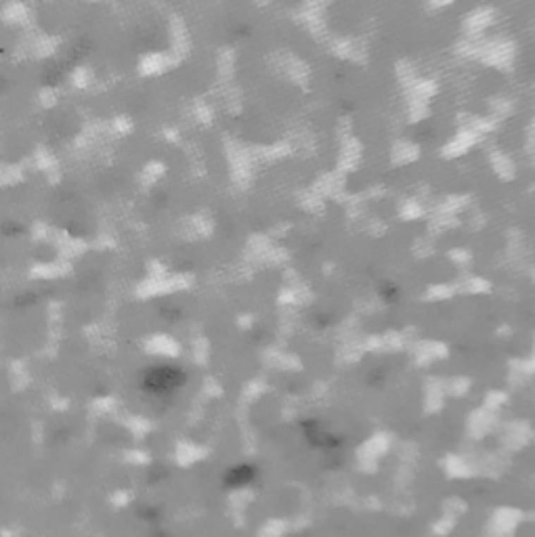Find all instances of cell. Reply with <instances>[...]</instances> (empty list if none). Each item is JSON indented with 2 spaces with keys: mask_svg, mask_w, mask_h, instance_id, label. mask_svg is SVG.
<instances>
[{
  "mask_svg": "<svg viewBox=\"0 0 535 537\" xmlns=\"http://www.w3.org/2000/svg\"><path fill=\"white\" fill-rule=\"evenodd\" d=\"M493 17H496V13H493L491 6H479V8H474V11H470L466 15L464 27L470 34H481V32H485L493 23Z\"/></svg>",
  "mask_w": 535,
  "mask_h": 537,
  "instance_id": "3957f363",
  "label": "cell"
},
{
  "mask_svg": "<svg viewBox=\"0 0 535 537\" xmlns=\"http://www.w3.org/2000/svg\"><path fill=\"white\" fill-rule=\"evenodd\" d=\"M489 166L493 171V175L500 180H512L517 177V164L515 160L504 154V152H491L489 156Z\"/></svg>",
  "mask_w": 535,
  "mask_h": 537,
  "instance_id": "5b68a950",
  "label": "cell"
},
{
  "mask_svg": "<svg viewBox=\"0 0 535 537\" xmlns=\"http://www.w3.org/2000/svg\"><path fill=\"white\" fill-rule=\"evenodd\" d=\"M429 107H431V103L412 99V101H410V120H412V122L424 120V118L429 116Z\"/></svg>",
  "mask_w": 535,
  "mask_h": 537,
  "instance_id": "9c48e42d",
  "label": "cell"
},
{
  "mask_svg": "<svg viewBox=\"0 0 535 537\" xmlns=\"http://www.w3.org/2000/svg\"><path fill=\"white\" fill-rule=\"evenodd\" d=\"M424 206L418 202V199H407V202H403L401 204V208H399V216H401V221H418V218H422L424 216Z\"/></svg>",
  "mask_w": 535,
  "mask_h": 537,
  "instance_id": "ba28073f",
  "label": "cell"
},
{
  "mask_svg": "<svg viewBox=\"0 0 535 537\" xmlns=\"http://www.w3.org/2000/svg\"><path fill=\"white\" fill-rule=\"evenodd\" d=\"M479 141V132L474 128H460L445 145L441 147V158L443 160H455L468 154Z\"/></svg>",
  "mask_w": 535,
  "mask_h": 537,
  "instance_id": "7a4b0ae2",
  "label": "cell"
},
{
  "mask_svg": "<svg viewBox=\"0 0 535 537\" xmlns=\"http://www.w3.org/2000/svg\"><path fill=\"white\" fill-rule=\"evenodd\" d=\"M451 292H453V290H451L449 285H443V283H439V285H433V288L429 290L431 298H447Z\"/></svg>",
  "mask_w": 535,
  "mask_h": 537,
  "instance_id": "7c38bea8",
  "label": "cell"
},
{
  "mask_svg": "<svg viewBox=\"0 0 535 537\" xmlns=\"http://www.w3.org/2000/svg\"><path fill=\"white\" fill-rule=\"evenodd\" d=\"M468 290H472V292H485V290H489V281H485L483 277H470L468 279Z\"/></svg>",
  "mask_w": 535,
  "mask_h": 537,
  "instance_id": "8fae6325",
  "label": "cell"
},
{
  "mask_svg": "<svg viewBox=\"0 0 535 537\" xmlns=\"http://www.w3.org/2000/svg\"><path fill=\"white\" fill-rule=\"evenodd\" d=\"M455 0H431V4L433 6H437V8H441V6H447V4H453Z\"/></svg>",
  "mask_w": 535,
  "mask_h": 537,
  "instance_id": "4fadbf2b",
  "label": "cell"
},
{
  "mask_svg": "<svg viewBox=\"0 0 535 537\" xmlns=\"http://www.w3.org/2000/svg\"><path fill=\"white\" fill-rule=\"evenodd\" d=\"M410 92H412V99L431 103V99L439 92V85H437V80H433V78H418V80L412 85Z\"/></svg>",
  "mask_w": 535,
  "mask_h": 537,
  "instance_id": "52a82bcc",
  "label": "cell"
},
{
  "mask_svg": "<svg viewBox=\"0 0 535 537\" xmlns=\"http://www.w3.org/2000/svg\"><path fill=\"white\" fill-rule=\"evenodd\" d=\"M476 57L489 68H496L500 72H510L517 59V47L512 40H493L476 49Z\"/></svg>",
  "mask_w": 535,
  "mask_h": 537,
  "instance_id": "6da1fadb",
  "label": "cell"
},
{
  "mask_svg": "<svg viewBox=\"0 0 535 537\" xmlns=\"http://www.w3.org/2000/svg\"><path fill=\"white\" fill-rule=\"evenodd\" d=\"M420 158V147L412 141H397L391 149V162L395 166H407Z\"/></svg>",
  "mask_w": 535,
  "mask_h": 537,
  "instance_id": "8992f818",
  "label": "cell"
},
{
  "mask_svg": "<svg viewBox=\"0 0 535 537\" xmlns=\"http://www.w3.org/2000/svg\"><path fill=\"white\" fill-rule=\"evenodd\" d=\"M361 156H363V145L359 139H349L343 149H340V160H338V171L340 173H351L355 171L361 162Z\"/></svg>",
  "mask_w": 535,
  "mask_h": 537,
  "instance_id": "277c9868",
  "label": "cell"
},
{
  "mask_svg": "<svg viewBox=\"0 0 535 537\" xmlns=\"http://www.w3.org/2000/svg\"><path fill=\"white\" fill-rule=\"evenodd\" d=\"M447 257H449V261H451L453 265H460V267L470 265V261H472V252L466 250V248H453Z\"/></svg>",
  "mask_w": 535,
  "mask_h": 537,
  "instance_id": "30bf717a",
  "label": "cell"
}]
</instances>
